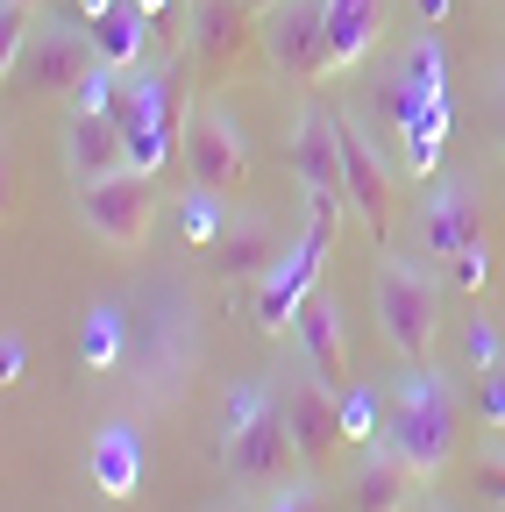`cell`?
Wrapping results in <instances>:
<instances>
[{
    "label": "cell",
    "instance_id": "13",
    "mask_svg": "<svg viewBox=\"0 0 505 512\" xmlns=\"http://www.w3.org/2000/svg\"><path fill=\"white\" fill-rule=\"evenodd\" d=\"M392 0H328V50H321V79L356 72V64L385 43Z\"/></svg>",
    "mask_w": 505,
    "mask_h": 512
},
{
    "label": "cell",
    "instance_id": "32",
    "mask_svg": "<svg viewBox=\"0 0 505 512\" xmlns=\"http://www.w3.org/2000/svg\"><path fill=\"white\" fill-rule=\"evenodd\" d=\"M491 128H498V150H505V79H498V100H491Z\"/></svg>",
    "mask_w": 505,
    "mask_h": 512
},
{
    "label": "cell",
    "instance_id": "5",
    "mask_svg": "<svg viewBox=\"0 0 505 512\" xmlns=\"http://www.w3.org/2000/svg\"><path fill=\"white\" fill-rule=\"evenodd\" d=\"M328 242H335V221H306V235L278 256V264L257 278V328L264 335H285L299 299L321 285V264H328Z\"/></svg>",
    "mask_w": 505,
    "mask_h": 512
},
{
    "label": "cell",
    "instance_id": "14",
    "mask_svg": "<svg viewBox=\"0 0 505 512\" xmlns=\"http://www.w3.org/2000/svg\"><path fill=\"white\" fill-rule=\"evenodd\" d=\"M292 342H299V363L321 370L335 392L349 384V335H342V306L328 292H306L299 313H292Z\"/></svg>",
    "mask_w": 505,
    "mask_h": 512
},
{
    "label": "cell",
    "instance_id": "19",
    "mask_svg": "<svg viewBox=\"0 0 505 512\" xmlns=\"http://www.w3.org/2000/svg\"><path fill=\"white\" fill-rule=\"evenodd\" d=\"M86 29H93V50H100V64H114V72H136V64L150 57V29H157V15H143L136 0H121V8L93 15Z\"/></svg>",
    "mask_w": 505,
    "mask_h": 512
},
{
    "label": "cell",
    "instance_id": "3",
    "mask_svg": "<svg viewBox=\"0 0 505 512\" xmlns=\"http://www.w3.org/2000/svg\"><path fill=\"white\" fill-rule=\"evenodd\" d=\"M221 470H228L242 491H249V484H292V477L306 470V456H299V441H292L278 399H271L264 413L221 427Z\"/></svg>",
    "mask_w": 505,
    "mask_h": 512
},
{
    "label": "cell",
    "instance_id": "16",
    "mask_svg": "<svg viewBox=\"0 0 505 512\" xmlns=\"http://www.w3.org/2000/svg\"><path fill=\"white\" fill-rule=\"evenodd\" d=\"M185 15H193V57L207 72H228L242 43H257V8H242V0H200Z\"/></svg>",
    "mask_w": 505,
    "mask_h": 512
},
{
    "label": "cell",
    "instance_id": "25",
    "mask_svg": "<svg viewBox=\"0 0 505 512\" xmlns=\"http://www.w3.org/2000/svg\"><path fill=\"white\" fill-rule=\"evenodd\" d=\"M477 413H484V427H505V356L477 377Z\"/></svg>",
    "mask_w": 505,
    "mask_h": 512
},
{
    "label": "cell",
    "instance_id": "27",
    "mask_svg": "<svg viewBox=\"0 0 505 512\" xmlns=\"http://www.w3.org/2000/svg\"><path fill=\"white\" fill-rule=\"evenodd\" d=\"M477 491L491 505H505V448H484V456H477Z\"/></svg>",
    "mask_w": 505,
    "mask_h": 512
},
{
    "label": "cell",
    "instance_id": "2",
    "mask_svg": "<svg viewBox=\"0 0 505 512\" xmlns=\"http://www.w3.org/2000/svg\"><path fill=\"white\" fill-rule=\"evenodd\" d=\"M377 335L392 342L399 363H427L434 335H441V285L413 256H385L377 264Z\"/></svg>",
    "mask_w": 505,
    "mask_h": 512
},
{
    "label": "cell",
    "instance_id": "24",
    "mask_svg": "<svg viewBox=\"0 0 505 512\" xmlns=\"http://www.w3.org/2000/svg\"><path fill=\"white\" fill-rule=\"evenodd\" d=\"M505 356V342H498V328H491V320L484 313H470V328H463V370L470 377H484L491 363Z\"/></svg>",
    "mask_w": 505,
    "mask_h": 512
},
{
    "label": "cell",
    "instance_id": "11",
    "mask_svg": "<svg viewBox=\"0 0 505 512\" xmlns=\"http://www.w3.org/2000/svg\"><path fill=\"white\" fill-rule=\"evenodd\" d=\"M335 143H342V192H349V207L363 221V235L385 249L392 242V171L377 164V150L363 143V128L335 114Z\"/></svg>",
    "mask_w": 505,
    "mask_h": 512
},
{
    "label": "cell",
    "instance_id": "7",
    "mask_svg": "<svg viewBox=\"0 0 505 512\" xmlns=\"http://www.w3.org/2000/svg\"><path fill=\"white\" fill-rule=\"evenodd\" d=\"M257 43L278 79H321L328 50V0H271L257 15Z\"/></svg>",
    "mask_w": 505,
    "mask_h": 512
},
{
    "label": "cell",
    "instance_id": "23",
    "mask_svg": "<svg viewBox=\"0 0 505 512\" xmlns=\"http://www.w3.org/2000/svg\"><path fill=\"white\" fill-rule=\"evenodd\" d=\"M121 335H129L121 306H93V320H86V363H93V370H107V363L121 356Z\"/></svg>",
    "mask_w": 505,
    "mask_h": 512
},
{
    "label": "cell",
    "instance_id": "35",
    "mask_svg": "<svg viewBox=\"0 0 505 512\" xmlns=\"http://www.w3.org/2000/svg\"><path fill=\"white\" fill-rule=\"evenodd\" d=\"M22 8H36V0H22Z\"/></svg>",
    "mask_w": 505,
    "mask_h": 512
},
{
    "label": "cell",
    "instance_id": "1",
    "mask_svg": "<svg viewBox=\"0 0 505 512\" xmlns=\"http://www.w3.org/2000/svg\"><path fill=\"white\" fill-rule=\"evenodd\" d=\"M385 399H392L385 406V448L406 456L434 484L441 470H449V456H456V384L441 370H427V363H406V377Z\"/></svg>",
    "mask_w": 505,
    "mask_h": 512
},
{
    "label": "cell",
    "instance_id": "20",
    "mask_svg": "<svg viewBox=\"0 0 505 512\" xmlns=\"http://www.w3.org/2000/svg\"><path fill=\"white\" fill-rule=\"evenodd\" d=\"M427 100H449V79H441V43L413 36V50L399 64V86H392V107H399V121H413Z\"/></svg>",
    "mask_w": 505,
    "mask_h": 512
},
{
    "label": "cell",
    "instance_id": "17",
    "mask_svg": "<svg viewBox=\"0 0 505 512\" xmlns=\"http://www.w3.org/2000/svg\"><path fill=\"white\" fill-rule=\"evenodd\" d=\"M420 470L406 463V456H392L385 441L370 448V456L356 463V484H349V505L356 512H413V498H420Z\"/></svg>",
    "mask_w": 505,
    "mask_h": 512
},
{
    "label": "cell",
    "instance_id": "26",
    "mask_svg": "<svg viewBox=\"0 0 505 512\" xmlns=\"http://www.w3.org/2000/svg\"><path fill=\"white\" fill-rule=\"evenodd\" d=\"M264 512H328V505H321V491H313L306 477H292V484H278V491H271V505H264Z\"/></svg>",
    "mask_w": 505,
    "mask_h": 512
},
{
    "label": "cell",
    "instance_id": "31",
    "mask_svg": "<svg viewBox=\"0 0 505 512\" xmlns=\"http://www.w3.org/2000/svg\"><path fill=\"white\" fill-rule=\"evenodd\" d=\"M0 363H8V384L22 377V363H29V356H22V342H15V335H8V349H0Z\"/></svg>",
    "mask_w": 505,
    "mask_h": 512
},
{
    "label": "cell",
    "instance_id": "22",
    "mask_svg": "<svg viewBox=\"0 0 505 512\" xmlns=\"http://www.w3.org/2000/svg\"><path fill=\"white\" fill-rule=\"evenodd\" d=\"M342 434L356 441V448H377V441H385V406L392 399H377V392H363V384H342Z\"/></svg>",
    "mask_w": 505,
    "mask_h": 512
},
{
    "label": "cell",
    "instance_id": "28",
    "mask_svg": "<svg viewBox=\"0 0 505 512\" xmlns=\"http://www.w3.org/2000/svg\"><path fill=\"white\" fill-rule=\"evenodd\" d=\"M449 271H456V285H463V292H484V278H491V256H484V249H470V256H456Z\"/></svg>",
    "mask_w": 505,
    "mask_h": 512
},
{
    "label": "cell",
    "instance_id": "4",
    "mask_svg": "<svg viewBox=\"0 0 505 512\" xmlns=\"http://www.w3.org/2000/svg\"><path fill=\"white\" fill-rule=\"evenodd\" d=\"M292 178L306 192V221H342L349 214V192H342V143H335V114L328 107H306L292 121Z\"/></svg>",
    "mask_w": 505,
    "mask_h": 512
},
{
    "label": "cell",
    "instance_id": "29",
    "mask_svg": "<svg viewBox=\"0 0 505 512\" xmlns=\"http://www.w3.org/2000/svg\"><path fill=\"white\" fill-rule=\"evenodd\" d=\"M413 8H420V22H427V29H441V22H449V8H456V0H413Z\"/></svg>",
    "mask_w": 505,
    "mask_h": 512
},
{
    "label": "cell",
    "instance_id": "15",
    "mask_svg": "<svg viewBox=\"0 0 505 512\" xmlns=\"http://www.w3.org/2000/svg\"><path fill=\"white\" fill-rule=\"evenodd\" d=\"M65 171H72L79 185H100V178H114V171H129V136H121L114 114L72 107V121H65Z\"/></svg>",
    "mask_w": 505,
    "mask_h": 512
},
{
    "label": "cell",
    "instance_id": "10",
    "mask_svg": "<svg viewBox=\"0 0 505 512\" xmlns=\"http://www.w3.org/2000/svg\"><path fill=\"white\" fill-rule=\"evenodd\" d=\"M185 178H193L200 192H221V200L249 185V136L221 107H200L193 121H185Z\"/></svg>",
    "mask_w": 505,
    "mask_h": 512
},
{
    "label": "cell",
    "instance_id": "12",
    "mask_svg": "<svg viewBox=\"0 0 505 512\" xmlns=\"http://www.w3.org/2000/svg\"><path fill=\"white\" fill-rule=\"evenodd\" d=\"M420 249L434 264H456V256L484 249V214H477V185L470 178H441L420 207Z\"/></svg>",
    "mask_w": 505,
    "mask_h": 512
},
{
    "label": "cell",
    "instance_id": "6",
    "mask_svg": "<svg viewBox=\"0 0 505 512\" xmlns=\"http://www.w3.org/2000/svg\"><path fill=\"white\" fill-rule=\"evenodd\" d=\"M278 413H285V427H292V441H299L306 470H321L335 448L349 441V434H342V399H335V384H328L321 370H306V363L285 370V384H278Z\"/></svg>",
    "mask_w": 505,
    "mask_h": 512
},
{
    "label": "cell",
    "instance_id": "33",
    "mask_svg": "<svg viewBox=\"0 0 505 512\" xmlns=\"http://www.w3.org/2000/svg\"><path fill=\"white\" fill-rule=\"evenodd\" d=\"M79 8V22H93V15H107V8H121V0H72Z\"/></svg>",
    "mask_w": 505,
    "mask_h": 512
},
{
    "label": "cell",
    "instance_id": "8",
    "mask_svg": "<svg viewBox=\"0 0 505 512\" xmlns=\"http://www.w3.org/2000/svg\"><path fill=\"white\" fill-rule=\"evenodd\" d=\"M100 64L93 50V29L86 22H36L22 64H15V79L8 86H29V93H79L86 72Z\"/></svg>",
    "mask_w": 505,
    "mask_h": 512
},
{
    "label": "cell",
    "instance_id": "30",
    "mask_svg": "<svg viewBox=\"0 0 505 512\" xmlns=\"http://www.w3.org/2000/svg\"><path fill=\"white\" fill-rule=\"evenodd\" d=\"M136 8H143V15H157V22H164V15H171V8H200V0H136Z\"/></svg>",
    "mask_w": 505,
    "mask_h": 512
},
{
    "label": "cell",
    "instance_id": "21",
    "mask_svg": "<svg viewBox=\"0 0 505 512\" xmlns=\"http://www.w3.org/2000/svg\"><path fill=\"white\" fill-rule=\"evenodd\" d=\"M214 264L228 271V278H264L271 264H278V242H271V228L249 214V221H228V235L214 242Z\"/></svg>",
    "mask_w": 505,
    "mask_h": 512
},
{
    "label": "cell",
    "instance_id": "9",
    "mask_svg": "<svg viewBox=\"0 0 505 512\" xmlns=\"http://www.w3.org/2000/svg\"><path fill=\"white\" fill-rule=\"evenodd\" d=\"M79 192H86L79 214H86V228H93L107 249H143V242H150V228H157V185H150L143 171H114V178L79 185Z\"/></svg>",
    "mask_w": 505,
    "mask_h": 512
},
{
    "label": "cell",
    "instance_id": "34",
    "mask_svg": "<svg viewBox=\"0 0 505 512\" xmlns=\"http://www.w3.org/2000/svg\"><path fill=\"white\" fill-rule=\"evenodd\" d=\"M242 8H257V15H264V8H271V0H242Z\"/></svg>",
    "mask_w": 505,
    "mask_h": 512
},
{
    "label": "cell",
    "instance_id": "18",
    "mask_svg": "<svg viewBox=\"0 0 505 512\" xmlns=\"http://www.w3.org/2000/svg\"><path fill=\"white\" fill-rule=\"evenodd\" d=\"M93 484H100V498H114V505H129V498L143 491V427H136V420H107V427L93 434Z\"/></svg>",
    "mask_w": 505,
    "mask_h": 512
}]
</instances>
